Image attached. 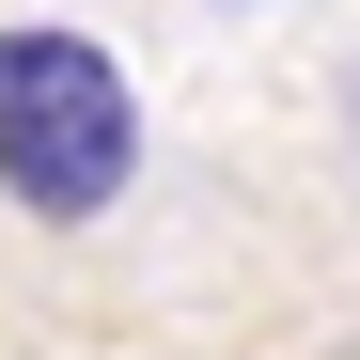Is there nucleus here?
<instances>
[{
    "mask_svg": "<svg viewBox=\"0 0 360 360\" xmlns=\"http://www.w3.org/2000/svg\"><path fill=\"white\" fill-rule=\"evenodd\" d=\"M141 157V94L94 32H0V188L32 219H94Z\"/></svg>",
    "mask_w": 360,
    "mask_h": 360,
    "instance_id": "obj_1",
    "label": "nucleus"
}]
</instances>
